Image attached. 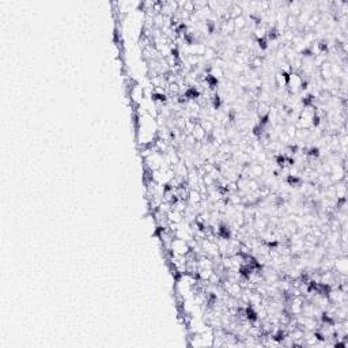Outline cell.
<instances>
[{
	"instance_id": "obj_1",
	"label": "cell",
	"mask_w": 348,
	"mask_h": 348,
	"mask_svg": "<svg viewBox=\"0 0 348 348\" xmlns=\"http://www.w3.org/2000/svg\"><path fill=\"white\" fill-rule=\"evenodd\" d=\"M233 21H234V27H235V30H242V29L246 27V19H245L242 15L238 18H235V19H233Z\"/></svg>"
},
{
	"instance_id": "obj_2",
	"label": "cell",
	"mask_w": 348,
	"mask_h": 348,
	"mask_svg": "<svg viewBox=\"0 0 348 348\" xmlns=\"http://www.w3.org/2000/svg\"><path fill=\"white\" fill-rule=\"evenodd\" d=\"M330 174H336V173H334V167H333V170H330ZM329 177H330V181H332V182H333L334 178H336V176H329ZM337 178H339V180H340V178H345V174H339V176H337ZM339 180H337V181H339Z\"/></svg>"
}]
</instances>
